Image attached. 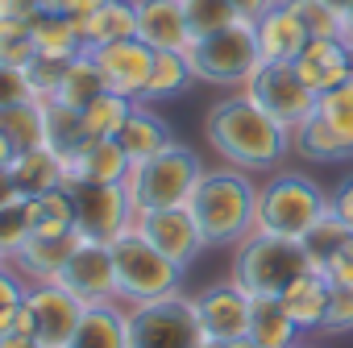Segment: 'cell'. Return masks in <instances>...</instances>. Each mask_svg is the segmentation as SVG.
Instances as JSON below:
<instances>
[{"instance_id":"cell-1","label":"cell","mask_w":353,"mask_h":348,"mask_svg":"<svg viewBox=\"0 0 353 348\" xmlns=\"http://www.w3.org/2000/svg\"><path fill=\"white\" fill-rule=\"evenodd\" d=\"M208 145L237 170H274L291 149V129L274 120L258 100H250L241 87L208 108L204 120Z\"/></svg>"},{"instance_id":"cell-2","label":"cell","mask_w":353,"mask_h":348,"mask_svg":"<svg viewBox=\"0 0 353 348\" xmlns=\"http://www.w3.org/2000/svg\"><path fill=\"white\" fill-rule=\"evenodd\" d=\"M188 208H192L208 245L237 249L258 228V183L250 179V170H237L225 162V166L200 174Z\"/></svg>"},{"instance_id":"cell-3","label":"cell","mask_w":353,"mask_h":348,"mask_svg":"<svg viewBox=\"0 0 353 348\" xmlns=\"http://www.w3.org/2000/svg\"><path fill=\"white\" fill-rule=\"evenodd\" d=\"M200 174H204V162L196 157V149L170 141L162 153H154L145 162H133L125 191H129V204H133L137 216L158 212V208H188Z\"/></svg>"},{"instance_id":"cell-4","label":"cell","mask_w":353,"mask_h":348,"mask_svg":"<svg viewBox=\"0 0 353 348\" xmlns=\"http://www.w3.org/2000/svg\"><path fill=\"white\" fill-rule=\"evenodd\" d=\"M328 216V195L303 170H279L258 187V232L303 241Z\"/></svg>"},{"instance_id":"cell-5","label":"cell","mask_w":353,"mask_h":348,"mask_svg":"<svg viewBox=\"0 0 353 348\" xmlns=\"http://www.w3.org/2000/svg\"><path fill=\"white\" fill-rule=\"evenodd\" d=\"M307 270H312V257H307L303 241L274 237V232H258V228L237 245V257H233V282L250 298L283 294Z\"/></svg>"},{"instance_id":"cell-6","label":"cell","mask_w":353,"mask_h":348,"mask_svg":"<svg viewBox=\"0 0 353 348\" xmlns=\"http://www.w3.org/2000/svg\"><path fill=\"white\" fill-rule=\"evenodd\" d=\"M112 270H117V303L125 307L179 294V282H183V265H174L166 253H158L137 228L112 241Z\"/></svg>"},{"instance_id":"cell-7","label":"cell","mask_w":353,"mask_h":348,"mask_svg":"<svg viewBox=\"0 0 353 348\" xmlns=\"http://www.w3.org/2000/svg\"><path fill=\"white\" fill-rule=\"evenodd\" d=\"M188 63L200 83L216 87H245V79L258 71L262 50H258V30L254 21H237L229 30H216L208 38H196L188 50Z\"/></svg>"},{"instance_id":"cell-8","label":"cell","mask_w":353,"mask_h":348,"mask_svg":"<svg viewBox=\"0 0 353 348\" xmlns=\"http://www.w3.org/2000/svg\"><path fill=\"white\" fill-rule=\"evenodd\" d=\"M204 340L208 336L188 294H166L129 307V348H200Z\"/></svg>"},{"instance_id":"cell-9","label":"cell","mask_w":353,"mask_h":348,"mask_svg":"<svg viewBox=\"0 0 353 348\" xmlns=\"http://www.w3.org/2000/svg\"><path fill=\"white\" fill-rule=\"evenodd\" d=\"M71 199H75V232L83 241H100L112 245L117 237H125L137 220L125 183H67Z\"/></svg>"},{"instance_id":"cell-10","label":"cell","mask_w":353,"mask_h":348,"mask_svg":"<svg viewBox=\"0 0 353 348\" xmlns=\"http://www.w3.org/2000/svg\"><path fill=\"white\" fill-rule=\"evenodd\" d=\"M250 100H258L274 120H283L287 129H295L303 116L316 112V91L299 79L295 63H258V71L245 79L241 87Z\"/></svg>"},{"instance_id":"cell-11","label":"cell","mask_w":353,"mask_h":348,"mask_svg":"<svg viewBox=\"0 0 353 348\" xmlns=\"http://www.w3.org/2000/svg\"><path fill=\"white\" fill-rule=\"evenodd\" d=\"M59 286H67L83 307L92 303H117V270H112V245L100 241H83L75 245V253L67 257V265L54 278Z\"/></svg>"},{"instance_id":"cell-12","label":"cell","mask_w":353,"mask_h":348,"mask_svg":"<svg viewBox=\"0 0 353 348\" xmlns=\"http://www.w3.org/2000/svg\"><path fill=\"white\" fill-rule=\"evenodd\" d=\"M133 228H137L158 253H166L174 265H183V270L208 249V241H204V232H200L192 208H158V212H141V216L133 220Z\"/></svg>"},{"instance_id":"cell-13","label":"cell","mask_w":353,"mask_h":348,"mask_svg":"<svg viewBox=\"0 0 353 348\" xmlns=\"http://www.w3.org/2000/svg\"><path fill=\"white\" fill-rule=\"evenodd\" d=\"M26 303L34 311V336L42 340V348H67L83 319V303L59 282H30Z\"/></svg>"},{"instance_id":"cell-14","label":"cell","mask_w":353,"mask_h":348,"mask_svg":"<svg viewBox=\"0 0 353 348\" xmlns=\"http://www.w3.org/2000/svg\"><path fill=\"white\" fill-rule=\"evenodd\" d=\"M192 303H196V315H200V327H204L208 340L229 344V340L250 336V303H254V298H250L233 278L221 282V286L200 290Z\"/></svg>"},{"instance_id":"cell-15","label":"cell","mask_w":353,"mask_h":348,"mask_svg":"<svg viewBox=\"0 0 353 348\" xmlns=\"http://www.w3.org/2000/svg\"><path fill=\"white\" fill-rule=\"evenodd\" d=\"M100 75H104V87L117 91V96H129V100H141L145 91V79H150V67H154V50L141 42V38H121V42H108L100 50H92Z\"/></svg>"},{"instance_id":"cell-16","label":"cell","mask_w":353,"mask_h":348,"mask_svg":"<svg viewBox=\"0 0 353 348\" xmlns=\"http://www.w3.org/2000/svg\"><path fill=\"white\" fill-rule=\"evenodd\" d=\"M137 5V38L150 50H192V30H188V13L183 0H133Z\"/></svg>"},{"instance_id":"cell-17","label":"cell","mask_w":353,"mask_h":348,"mask_svg":"<svg viewBox=\"0 0 353 348\" xmlns=\"http://www.w3.org/2000/svg\"><path fill=\"white\" fill-rule=\"evenodd\" d=\"M295 71L320 96V91H328L353 75V46L345 38H307V46L295 58Z\"/></svg>"},{"instance_id":"cell-18","label":"cell","mask_w":353,"mask_h":348,"mask_svg":"<svg viewBox=\"0 0 353 348\" xmlns=\"http://www.w3.org/2000/svg\"><path fill=\"white\" fill-rule=\"evenodd\" d=\"M254 30H258L262 63H295L299 50L307 46V30H303V21L295 17V9L287 0H274V5L254 21Z\"/></svg>"},{"instance_id":"cell-19","label":"cell","mask_w":353,"mask_h":348,"mask_svg":"<svg viewBox=\"0 0 353 348\" xmlns=\"http://www.w3.org/2000/svg\"><path fill=\"white\" fill-rule=\"evenodd\" d=\"M9 183L21 199H34V195H46L54 187H67V162L46 149V145H34V149H17L13 162H9Z\"/></svg>"},{"instance_id":"cell-20","label":"cell","mask_w":353,"mask_h":348,"mask_svg":"<svg viewBox=\"0 0 353 348\" xmlns=\"http://www.w3.org/2000/svg\"><path fill=\"white\" fill-rule=\"evenodd\" d=\"M133 170V157L117 137H96L88 141L71 162H67V183H125Z\"/></svg>"},{"instance_id":"cell-21","label":"cell","mask_w":353,"mask_h":348,"mask_svg":"<svg viewBox=\"0 0 353 348\" xmlns=\"http://www.w3.org/2000/svg\"><path fill=\"white\" fill-rule=\"evenodd\" d=\"M67 348H129V307L125 303H92Z\"/></svg>"},{"instance_id":"cell-22","label":"cell","mask_w":353,"mask_h":348,"mask_svg":"<svg viewBox=\"0 0 353 348\" xmlns=\"http://www.w3.org/2000/svg\"><path fill=\"white\" fill-rule=\"evenodd\" d=\"M279 298H283V307L291 311V319L303 331H324V319H328V307H332V282L320 270L299 274Z\"/></svg>"},{"instance_id":"cell-23","label":"cell","mask_w":353,"mask_h":348,"mask_svg":"<svg viewBox=\"0 0 353 348\" xmlns=\"http://www.w3.org/2000/svg\"><path fill=\"white\" fill-rule=\"evenodd\" d=\"M75 21H79L88 50H100V46L121 42V38H137V5L133 0H100L88 17H75Z\"/></svg>"},{"instance_id":"cell-24","label":"cell","mask_w":353,"mask_h":348,"mask_svg":"<svg viewBox=\"0 0 353 348\" xmlns=\"http://www.w3.org/2000/svg\"><path fill=\"white\" fill-rule=\"evenodd\" d=\"M75 245H79V232H71V237H30L17 249L13 265L26 282H54L59 270L67 265V257L75 253Z\"/></svg>"},{"instance_id":"cell-25","label":"cell","mask_w":353,"mask_h":348,"mask_svg":"<svg viewBox=\"0 0 353 348\" xmlns=\"http://www.w3.org/2000/svg\"><path fill=\"white\" fill-rule=\"evenodd\" d=\"M303 336V327L291 319V311L283 307L279 294H262L250 303V340L262 348H295Z\"/></svg>"},{"instance_id":"cell-26","label":"cell","mask_w":353,"mask_h":348,"mask_svg":"<svg viewBox=\"0 0 353 348\" xmlns=\"http://www.w3.org/2000/svg\"><path fill=\"white\" fill-rule=\"evenodd\" d=\"M117 141L125 145V153L133 157V162H145V157H154V153H162L174 137H170V129H166V120L150 108V104H133V112H129V120H125V129L117 133Z\"/></svg>"},{"instance_id":"cell-27","label":"cell","mask_w":353,"mask_h":348,"mask_svg":"<svg viewBox=\"0 0 353 348\" xmlns=\"http://www.w3.org/2000/svg\"><path fill=\"white\" fill-rule=\"evenodd\" d=\"M30 34H34V50H38V54L63 58V63L88 54L83 34H79V21L67 17V13H38V17L30 21Z\"/></svg>"},{"instance_id":"cell-28","label":"cell","mask_w":353,"mask_h":348,"mask_svg":"<svg viewBox=\"0 0 353 348\" xmlns=\"http://www.w3.org/2000/svg\"><path fill=\"white\" fill-rule=\"evenodd\" d=\"M42 116H46V137H42V145L54 149L63 162H71V157L92 141L88 129H83V112H79V108H67V104H59V100H46V104H42Z\"/></svg>"},{"instance_id":"cell-29","label":"cell","mask_w":353,"mask_h":348,"mask_svg":"<svg viewBox=\"0 0 353 348\" xmlns=\"http://www.w3.org/2000/svg\"><path fill=\"white\" fill-rule=\"evenodd\" d=\"M196 83V71L188 63V54L179 50H154V67H150V79H145V91H141V104H158V100H170Z\"/></svg>"},{"instance_id":"cell-30","label":"cell","mask_w":353,"mask_h":348,"mask_svg":"<svg viewBox=\"0 0 353 348\" xmlns=\"http://www.w3.org/2000/svg\"><path fill=\"white\" fill-rule=\"evenodd\" d=\"M104 91H108V87H104V75H100V67H96V58H92V50H88V54H79V58L67 63V75H63L54 100L83 112V108H88L96 96H104Z\"/></svg>"},{"instance_id":"cell-31","label":"cell","mask_w":353,"mask_h":348,"mask_svg":"<svg viewBox=\"0 0 353 348\" xmlns=\"http://www.w3.org/2000/svg\"><path fill=\"white\" fill-rule=\"evenodd\" d=\"M30 216H34V237H71L75 232L71 187H54L46 195H34L30 199Z\"/></svg>"},{"instance_id":"cell-32","label":"cell","mask_w":353,"mask_h":348,"mask_svg":"<svg viewBox=\"0 0 353 348\" xmlns=\"http://www.w3.org/2000/svg\"><path fill=\"white\" fill-rule=\"evenodd\" d=\"M291 149H295V153H303L307 162H345V157H349V153H345V145L336 141V133L324 124V116H320V112L303 116V120L291 129Z\"/></svg>"},{"instance_id":"cell-33","label":"cell","mask_w":353,"mask_h":348,"mask_svg":"<svg viewBox=\"0 0 353 348\" xmlns=\"http://www.w3.org/2000/svg\"><path fill=\"white\" fill-rule=\"evenodd\" d=\"M316 112L324 116V124L336 133V141L345 145V153L353 157V75L328 91L316 96Z\"/></svg>"},{"instance_id":"cell-34","label":"cell","mask_w":353,"mask_h":348,"mask_svg":"<svg viewBox=\"0 0 353 348\" xmlns=\"http://www.w3.org/2000/svg\"><path fill=\"white\" fill-rule=\"evenodd\" d=\"M0 133L13 141V149H34L46 137V116L38 100L13 104V108H0Z\"/></svg>"},{"instance_id":"cell-35","label":"cell","mask_w":353,"mask_h":348,"mask_svg":"<svg viewBox=\"0 0 353 348\" xmlns=\"http://www.w3.org/2000/svg\"><path fill=\"white\" fill-rule=\"evenodd\" d=\"M133 104H137V100L117 96V91L96 96V100L83 108V129H88V137H92V141H96V137H117V133L125 129V120H129Z\"/></svg>"},{"instance_id":"cell-36","label":"cell","mask_w":353,"mask_h":348,"mask_svg":"<svg viewBox=\"0 0 353 348\" xmlns=\"http://www.w3.org/2000/svg\"><path fill=\"white\" fill-rule=\"evenodd\" d=\"M183 13H188L192 38H208V34L229 30V25L241 21V13L233 9V0H183Z\"/></svg>"},{"instance_id":"cell-37","label":"cell","mask_w":353,"mask_h":348,"mask_svg":"<svg viewBox=\"0 0 353 348\" xmlns=\"http://www.w3.org/2000/svg\"><path fill=\"white\" fill-rule=\"evenodd\" d=\"M34 237V216H30V199H13L0 208V261H13L17 249Z\"/></svg>"},{"instance_id":"cell-38","label":"cell","mask_w":353,"mask_h":348,"mask_svg":"<svg viewBox=\"0 0 353 348\" xmlns=\"http://www.w3.org/2000/svg\"><path fill=\"white\" fill-rule=\"evenodd\" d=\"M287 5L295 9V17L303 21L307 38H345V21L332 5H324V0H287Z\"/></svg>"},{"instance_id":"cell-39","label":"cell","mask_w":353,"mask_h":348,"mask_svg":"<svg viewBox=\"0 0 353 348\" xmlns=\"http://www.w3.org/2000/svg\"><path fill=\"white\" fill-rule=\"evenodd\" d=\"M345 237H349V228L328 212V216H324L307 237H303V249H307V257H312V270H324V265L332 261V253L341 249V241H345Z\"/></svg>"},{"instance_id":"cell-40","label":"cell","mask_w":353,"mask_h":348,"mask_svg":"<svg viewBox=\"0 0 353 348\" xmlns=\"http://www.w3.org/2000/svg\"><path fill=\"white\" fill-rule=\"evenodd\" d=\"M63 75H67V63H63V58L34 54V58L26 63V83H30V96H34L38 104L54 100V91H59V83H63Z\"/></svg>"},{"instance_id":"cell-41","label":"cell","mask_w":353,"mask_h":348,"mask_svg":"<svg viewBox=\"0 0 353 348\" xmlns=\"http://www.w3.org/2000/svg\"><path fill=\"white\" fill-rule=\"evenodd\" d=\"M34 34L30 25H9V21H0V63H9V67H26L34 58Z\"/></svg>"},{"instance_id":"cell-42","label":"cell","mask_w":353,"mask_h":348,"mask_svg":"<svg viewBox=\"0 0 353 348\" xmlns=\"http://www.w3.org/2000/svg\"><path fill=\"white\" fill-rule=\"evenodd\" d=\"M26 100H34L30 83H26V67L0 63V108H13V104H26Z\"/></svg>"},{"instance_id":"cell-43","label":"cell","mask_w":353,"mask_h":348,"mask_svg":"<svg viewBox=\"0 0 353 348\" xmlns=\"http://www.w3.org/2000/svg\"><path fill=\"white\" fill-rule=\"evenodd\" d=\"M320 274L332 282V290H341V286H353V232L341 241V249L332 253V261H328Z\"/></svg>"},{"instance_id":"cell-44","label":"cell","mask_w":353,"mask_h":348,"mask_svg":"<svg viewBox=\"0 0 353 348\" xmlns=\"http://www.w3.org/2000/svg\"><path fill=\"white\" fill-rule=\"evenodd\" d=\"M26 290H30V282L17 274V265L13 261H0V315H5L9 307H17L26 298Z\"/></svg>"},{"instance_id":"cell-45","label":"cell","mask_w":353,"mask_h":348,"mask_svg":"<svg viewBox=\"0 0 353 348\" xmlns=\"http://www.w3.org/2000/svg\"><path fill=\"white\" fill-rule=\"evenodd\" d=\"M349 327H353V286H341V290H332L324 331H349Z\"/></svg>"},{"instance_id":"cell-46","label":"cell","mask_w":353,"mask_h":348,"mask_svg":"<svg viewBox=\"0 0 353 348\" xmlns=\"http://www.w3.org/2000/svg\"><path fill=\"white\" fill-rule=\"evenodd\" d=\"M42 13V0H0V21L9 25H30Z\"/></svg>"},{"instance_id":"cell-47","label":"cell","mask_w":353,"mask_h":348,"mask_svg":"<svg viewBox=\"0 0 353 348\" xmlns=\"http://www.w3.org/2000/svg\"><path fill=\"white\" fill-rule=\"evenodd\" d=\"M328 212L353 232V179H345V183L336 187V195H328Z\"/></svg>"},{"instance_id":"cell-48","label":"cell","mask_w":353,"mask_h":348,"mask_svg":"<svg viewBox=\"0 0 353 348\" xmlns=\"http://www.w3.org/2000/svg\"><path fill=\"white\" fill-rule=\"evenodd\" d=\"M270 5H274V0H233V9L241 13V21H258Z\"/></svg>"},{"instance_id":"cell-49","label":"cell","mask_w":353,"mask_h":348,"mask_svg":"<svg viewBox=\"0 0 353 348\" xmlns=\"http://www.w3.org/2000/svg\"><path fill=\"white\" fill-rule=\"evenodd\" d=\"M0 348H42L38 336H0Z\"/></svg>"},{"instance_id":"cell-50","label":"cell","mask_w":353,"mask_h":348,"mask_svg":"<svg viewBox=\"0 0 353 348\" xmlns=\"http://www.w3.org/2000/svg\"><path fill=\"white\" fill-rule=\"evenodd\" d=\"M42 13H75V0H42Z\"/></svg>"},{"instance_id":"cell-51","label":"cell","mask_w":353,"mask_h":348,"mask_svg":"<svg viewBox=\"0 0 353 348\" xmlns=\"http://www.w3.org/2000/svg\"><path fill=\"white\" fill-rule=\"evenodd\" d=\"M13 153H17V149H13V141H9L5 133H0V174H5V170H9V162H13Z\"/></svg>"},{"instance_id":"cell-52","label":"cell","mask_w":353,"mask_h":348,"mask_svg":"<svg viewBox=\"0 0 353 348\" xmlns=\"http://www.w3.org/2000/svg\"><path fill=\"white\" fill-rule=\"evenodd\" d=\"M13 199H17V191H13V183H9V174H0V208L13 204Z\"/></svg>"},{"instance_id":"cell-53","label":"cell","mask_w":353,"mask_h":348,"mask_svg":"<svg viewBox=\"0 0 353 348\" xmlns=\"http://www.w3.org/2000/svg\"><path fill=\"white\" fill-rule=\"evenodd\" d=\"M341 21H345V42L353 46V0H349L345 9H341Z\"/></svg>"},{"instance_id":"cell-54","label":"cell","mask_w":353,"mask_h":348,"mask_svg":"<svg viewBox=\"0 0 353 348\" xmlns=\"http://www.w3.org/2000/svg\"><path fill=\"white\" fill-rule=\"evenodd\" d=\"M96 5H100V0H75V13H71V17H88Z\"/></svg>"},{"instance_id":"cell-55","label":"cell","mask_w":353,"mask_h":348,"mask_svg":"<svg viewBox=\"0 0 353 348\" xmlns=\"http://www.w3.org/2000/svg\"><path fill=\"white\" fill-rule=\"evenodd\" d=\"M229 348H262V344H254L250 336H241V340H229Z\"/></svg>"},{"instance_id":"cell-56","label":"cell","mask_w":353,"mask_h":348,"mask_svg":"<svg viewBox=\"0 0 353 348\" xmlns=\"http://www.w3.org/2000/svg\"><path fill=\"white\" fill-rule=\"evenodd\" d=\"M200 348H229V344H221V340H204Z\"/></svg>"},{"instance_id":"cell-57","label":"cell","mask_w":353,"mask_h":348,"mask_svg":"<svg viewBox=\"0 0 353 348\" xmlns=\"http://www.w3.org/2000/svg\"><path fill=\"white\" fill-rule=\"evenodd\" d=\"M324 5H332V9H336V13H341V9H345V5H349V0H324Z\"/></svg>"}]
</instances>
